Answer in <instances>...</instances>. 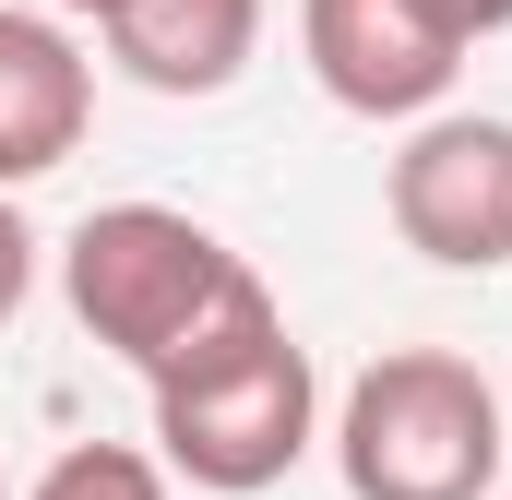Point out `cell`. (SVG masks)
Listing matches in <instances>:
<instances>
[{
  "label": "cell",
  "mask_w": 512,
  "mask_h": 500,
  "mask_svg": "<svg viewBox=\"0 0 512 500\" xmlns=\"http://www.w3.org/2000/svg\"><path fill=\"white\" fill-rule=\"evenodd\" d=\"M393 239L441 274H501L512 262V120H477V108H441V120L405 131L382 179Z\"/></svg>",
  "instance_id": "obj_4"
},
{
  "label": "cell",
  "mask_w": 512,
  "mask_h": 500,
  "mask_svg": "<svg viewBox=\"0 0 512 500\" xmlns=\"http://www.w3.org/2000/svg\"><path fill=\"white\" fill-rule=\"evenodd\" d=\"M0 500H12V489H0Z\"/></svg>",
  "instance_id": "obj_12"
},
{
  "label": "cell",
  "mask_w": 512,
  "mask_h": 500,
  "mask_svg": "<svg viewBox=\"0 0 512 500\" xmlns=\"http://www.w3.org/2000/svg\"><path fill=\"white\" fill-rule=\"evenodd\" d=\"M453 24H465V36H501V24H512V0H453Z\"/></svg>",
  "instance_id": "obj_10"
},
{
  "label": "cell",
  "mask_w": 512,
  "mask_h": 500,
  "mask_svg": "<svg viewBox=\"0 0 512 500\" xmlns=\"http://www.w3.org/2000/svg\"><path fill=\"white\" fill-rule=\"evenodd\" d=\"M24 298H36V227H24V203L0 191V322H12Z\"/></svg>",
  "instance_id": "obj_9"
},
{
  "label": "cell",
  "mask_w": 512,
  "mask_h": 500,
  "mask_svg": "<svg viewBox=\"0 0 512 500\" xmlns=\"http://www.w3.org/2000/svg\"><path fill=\"white\" fill-rule=\"evenodd\" d=\"M298 48L346 120H441L477 36L453 24V0H298Z\"/></svg>",
  "instance_id": "obj_5"
},
{
  "label": "cell",
  "mask_w": 512,
  "mask_h": 500,
  "mask_svg": "<svg viewBox=\"0 0 512 500\" xmlns=\"http://www.w3.org/2000/svg\"><path fill=\"white\" fill-rule=\"evenodd\" d=\"M48 12H96V24H108V12H120V0H48Z\"/></svg>",
  "instance_id": "obj_11"
},
{
  "label": "cell",
  "mask_w": 512,
  "mask_h": 500,
  "mask_svg": "<svg viewBox=\"0 0 512 500\" xmlns=\"http://www.w3.org/2000/svg\"><path fill=\"white\" fill-rule=\"evenodd\" d=\"M96 36L143 96H227L262 60V0H120Z\"/></svg>",
  "instance_id": "obj_7"
},
{
  "label": "cell",
  "mask_w": 512,
  "mask_h": 500,
  "mask_svg": "<svg viewBox=\"0 0 512 500\" xmlns=\"http://www.w3.org/2000/svg\"><path fill=\"white\" fill-rule=\"evenodd\" d=\"M96 131V60L72 48L60 12H12L0 0V191L72 167Z\"/></svg>",
  "instance_id": "obj_6"
},
{
  "label": "cell",
  "mask_w": 512,
  "mask_h": 500,
  "mask_svg": "<svg viewBox=\"0 0 512 500\" xmlns=\"http://www.w3.org/2000/svg\"><path fill=\"white\" fill-rule=\"evenodd\" d=\"M24 500H167V465H155V453H131V441H72V453H60Z\"/></svg>",
  "instance_id": "obj_8"
},
{
  "label": "cell",
  "mask_w": 512,
  "mask_h": 500,
  "mask_svg": "<svg viewBox=\"0 0 512 500\" xmlns=\"http://www.w3.org/2000/svg\"><path fill=\"white\" fill-rule=\"evenodd\" d=\"M512 417L477 358L453 346H382L334 405V477L346 500H501Z\"/></svg>",
  "instance_id": "obj_3"
},
{
  "label": "cell",
  "mask_w": 512,
  "mask_h": 500,
  "mask_svg": "<svg viewBox=\"0 0 512 500\" xmlns=\"http://www.w3.org/2000/svg\"><path fill=\"white\" fill-rule=\"evenodd\" d=\"M60 298H72V322H84L108 358H131L143 381H167L191 346H215L239 310L274 298V286H262L203 215H179V203H96V215L60 239Z\"/></svg>",
  "instance_id": "obj_1"
},
{
  "label": "cell",
  "mask_w": 512,
  "mask_h": 500,
  "mask_svg": "<svg viewBox=\"0 0 512 500\" xmlns=\"http://www.w3.org/2000/svg\"><path fill=\"white\" fill-rule=\"evenodd\" d=\"M143 393H155V465L215 489V500H251L274 477H298V453L322 441V370H310V346L286 334L274 298L239 310L215 346H191Z\"/></svg>",
  "instance_id": "obj_2"
}]
</instances>
